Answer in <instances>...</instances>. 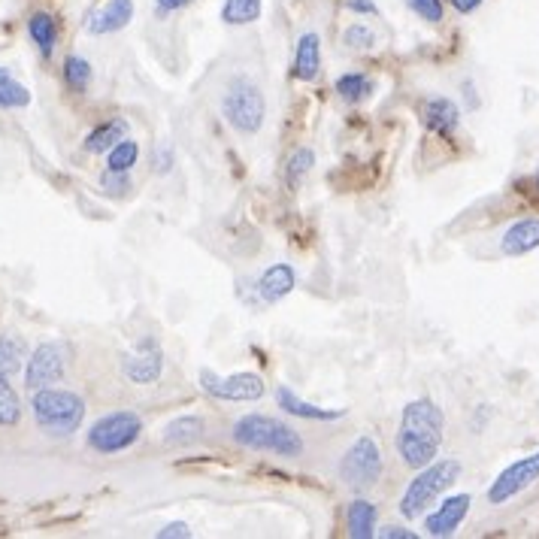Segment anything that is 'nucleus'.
Returning a JSON list of instances; mask_svg holds the SVG:
<instances>
[{
    "label": "nucleus",
    "instance_id": "obj_37",
    "mask_svg": "<svg viewBox=\"0 0 539 539\" xmlns=\"http://www.w3.org/2000/svg\"><path fill=\"white\" fill-rule=\"evenodd\" d=\"M155 4H158V10H161V13H176V10L188 7L191 0H155Z\"/></svg>",
    "mask_w": 539,
    "mask_h": 539
},
{
    "label": "nucleus",
    "instance_id": "obj_16",
    "mask_svg": "<svg viewBox=\"0 0 539 539\" xmlns=\"http://www.w3.org/2000/svg\"><path fill=\"white\" fill-rule=\"evenodd\" d=\"M276 403L279 409H285L288 415L294 418H306V421H337L346 415V409H325V406H315V403H306L303 397H297L291 388H276Z\"/></svg>",
    "mask_w": 539,
    "mask_h": 539
},
{
    "label": "nucleus",
    "instance_id": "obj_36",
    "mask_svg": "<svg viewBox=\"0 0 539 539\" xmlns=\"http://www.w3.org/2000/svg\"><path fill=\"white\" fill-rule=\"evenodd\" d=\"M379 536H385V539H415V533L406 530V527H385V530H379Z\"/></svg>",
    "mask_w": 539,
    "mask_h": 539
},
{
    "label": "nucleus",
    "instance_id": "obj_23",
    "mask_svg": "<svg viewBox=\"0 0 539 539\" xmlns=\"http://www.w3.org/2000/svg\"><path fill=\"white\" fill-rule=\"evenodd\" d=\"M28 34L34 40V46L49 58L55 52V43H58V22L49 16V13H34L28 19Z\"/></svg>",
    "mask_w": 539,
    "mask_h": 539
},
{
    "label": "nucleus",
    "instance_id": "obj_22",
    "mask_svg": "<svg viewBox=\"0 0 539 539\" xmlns=\"http://www.w3.org/2000/svg\"><path fill=\"white\" fill-rule=\"evenodd\" d=\"M25 355H28V346L22 337H16V334L0 337V379H13L22 370Z\"/></svg>",
    "mask_w": 539,
    "mask_h": 539
},
{
    "label": "nucleus",
    "instance_id": "obj_5",
    "mask_svg": "<svg viewBox=\"0 0 539 539\" xmlns=\"http://www.w3.org/2000/svg\"><path fill=\"white\" fill-rule=\"evenodd\" d=\"M461 476V464L458 461H430L427 467H421V473L409 482L403 500H400V512L403 518H415L421 515L430 503H434L443 491H449Z\"/></svg>",
    "mask_w": 539,
    "mask_h": 539
},
{
    "label": "nucleus",
    "instance_id": "obj_8",
    "mask_svg": "<svg viewBox=\"0 0 539 539\" xmlns=\"http://www.w3.org/2000/svg\"><path fill=\"white\" fill-rule=\"evenodd\" d=\"M200 388L215 397V400H228V403H252L261 400L267 385L258 373H234V376H219L212 370H200L197 376Z\"/></svg>",
    "mask_w": 539,
    "mask_h": 539
},
{
    "label": "nucleus",
    "instance_id": "obj_34",
    "mask_svg": "<svg viewBox=\"0 0 539 539\" xmlns=\"http://www.w3.org/2000/svg\"><path fill=\"white\" fill-rule=\"evenodd\" d=\"M170 536L188 539V536H191V530H188V524H185V521H173V524H167L164 530H158V539H170Z\"/></svg>",
    "mask_w": 539,
    "mask_h": 539
},
{
    "label": "nucleus",
    "instance_id": "obj_14",
    "mask_svg": "<svg viewBox=\"0 0 539 539\" xmlns=\"http://www.w3.org/2000/svg\"><path fill=\"white\" fill-rule=\"evenodd\" d=\"M533 249H539V219H521L509 225L506 234L500 237V252L506 258H521L530 255Z\"/></svg>",
    "mask_w": 539,
    "mask_h": 539
},
{
    "label": "nucleus",
    "instance_id": "obj_21",
    "mask_svg": "<svg viewBox=\"0 0 539 539\" xmlns=\"http://www.w3.org/2000/svg\"><path fill=\"white\" fill-rule=\"evenodd\" d=\"M346 527L352 539H370L376 536V506L370 500H355L346 509Z\"/></svg>",
    "mask_w": 539,
    "mask_h": 539
},
{
    "label": "nucleus",
    "instance_id": "obj_3",
    "mask_svg": "<svg viewBox=\"0 0 539 539\" xmlns=\"http://www.w3.org/2000/svg\"><path fill=\"white\" fill-rule=\"evenodd\" d=\"M34 421L49 437H70L85 418V400L64 388H40L31 397Z\"/></svg>",
    "mask_w": 539,
    "mask_h": 539
},
{
    "label": "nucleus",
    "instance_id": "obj_15",
    "mask_svg": "<svg viewBox=\"0 0 539 539\" xmlns=\"http://www.w3.org/2000/svg\"><path fill=\"white\" fill-rule=\"evenodd\" d=\"M421 119L424 125L440 134V137H452L461 125V110L449 100V97H434V100H427L424 103V110H421Z\"/></svg>",
    "mask_w": 539,
    "mask_h": 539
},
{
    "label": "nucleus",
    "instance_id": "obj_13",
    "mask_svg": "<svg viewBox=\"0 0 539 539\" xmlns=\"http://www.w3.org/2000/svg\"><path fill=\"white\" fill-rule=\"evenodd\" d=\"M134 19V0H110L100 10H94L88 16V31L91 34H116L122 28H128V22Z\"/></svg>",
    "mask_w": 539,
    "mask_h": 539
},
{
    "label": "nucleus",
    "instance_id": "obj_30",
    "mask_svg": "<svg viewBox=\"0 0 539 539\" xmlns=\"http://www.w3.org/2000/svg\"><path fill=\"white\" fill-rule=\"evenodd\" d=\"M312 164H315V155H312L309 149H297V152L288 158V167H285V182H288V188H297V185L303 182V176L312 170Z\"/></svg>",
    "mask_w": 539,
    "mask_h": 539
},
{
    "label": "nucleus",
    "instance_id": "obj_28",
    "mask_svg": "<svg viewBox=\"0 0 539 539\" xmlns=\"http://www.w3.org/2000/svg\"><path fill=\"white\" fill-rule=\"evenodd\" d=\"M22 421V400L10 388V379H0V427H16Z\"/></svg>",
    "mask_w": 539,
    "mask_h": 539
},
{
    "label": "nucleus",
    "instance_id": "obj_6",
    "mask_svg": "<svg viewBox=\"0 0 539 539\" xmlns=\"http://www.w3.org/2000/svg\"><path fill=\"white\" fill-rule=\"evenodd\" d=\"M143 434V421L137 412L119 409L103 415L91 424L88 430V449L100 452V455H119L125 449H131Z\"/></svg>",
    "mask_w": 539,
    "mask_h": 539
},
{
    "label": "nucleus",
    "instance_id": "obj_9",
    "mask_svg": "<svg viewBox=\"0 0 539 539\" xmlns=\"http://www.w3.org/2000/svg\"><path fill=\"white\" fill-rule=\"evenodd\" d=\"M533 482H539V452L527 455V458H518L515 464H509L488 488V503L494 506H503L506 500L518 497L524 488H530Z\"/></svg>",
    "mask_w": 539,
    "mask_h": 539
},
{
    "label": "nucleus",
    "instance_id": "obj_25",
    "mask_svg": "<svg viewBox=\"0 0 539 539\" xmlns=\"http://www.w3.org/2000/svg\"><path fill=\"white\" fill-rule=\"evenodd\" d=\"M261 16V0H225L222 22L225 25H249Z\"/></svg>",
    "mask_w": 539,
    "mask_h": 539
},
{
    "label": "nucleus",
    "instance_id": "obj_20",
    "mask_svg": "<svg viewBox=\"0 0 539 539\" xmlns=\"http://www.w3.org/2000/svg\"><path fill=\"white\" fill-rule=\"evenodd\" d=\"M128 137V122L125 119H110V122H103L97 125L88 137H85V149L91 155H103V152H110L116 143H122Z\"/></svg>",
    "mask_w": 539,
    "mask_h": 539
},
{
    "label": "nucleus",
    "instance_id": "obj_39",
    "mask_svg": "<svg viewBox=\"0 0 539 539\" xmlns=\"http://www.w3.org/2000/svg\"><path fill=\"white\" fill-rule=\"evenodd\" d=\"M536 191H539V173H536Z\"/></svg>",
    "mask_w": 539,
    "mask_h": 539
},
{
    "label": "nucleus",
    "instance_id": "obj_7",
    "mask_svg": "<svg viewBox=\"0 0 539 539\" xmlns=\"http://www.w3.org/2000/svg\"><path fill=\"white\" fill-rule=\"evenodd\" d=\"M340 476L349 488L367 491L382 479V452L373 437H358L340 461Z\"/></svg>",
    "mask_w": 539,
    "mask_h": 539
},
{
    "label": "nucleus",
    "instance_id": "obj_32",
    "mask_svg": "<svg viewBox=\"0 0 539 539\" xmlns=\"http://www.w3.org/2000/svg\"><path fill=\"white\" fill-rule=\"evenodd\" d=\"M343 40H346V46H352V49H361V52L376 46V37H373V31H370L367 25H352V28H346Z\"/></svg>",
    "mask_w": 539,
    "mask_h": 539
},
{
    "label": "nucleus",
    "instance_id": "obj_29",
    "mask_svg": "<svg viewBox=\"0 0 539 539\" xmlns=\"http://www.w3.org/2000/svg\"><path fill=\"white\" fill-rule=\"evenodd\" d=\"M64 82L73 88V91H85L91 85V64L79 55H70L64 61Z\"/></svg>",
    "mask_w": 539,
    "mask_h": 539
},
{
    "label": "nucleus",
    "instance_id": "obj_10",
    "mask_svg": "<svg viewBox=\"0 0 539 539\" xmlns=\"http://www.w3.org/2000/svg\"><path fill=\"white\" fill-rule=\"evenodd\" d=\"M67 370V352L61 343H43L34 349V355L28 358V370H25V382L31 391L40 388H52L55 382H61Z\"/></svg>",
    "mask_w": 539,
    "mask_h": 539
},
{
    "label": "nucleus",
    "instance_id": "obj_33",
    "mask_svg": "<svg viewBox=\"0 0 539 539\" xmlns=\"http://www.w3.org/2000/svg\"><path fill=\"white\" fill-rule=\"evenodd\" d=\"M100 188L110 191V194H128V191H131V179H128V173H122V170H106V173L100 176Z\"/></svg>",
    "mask_w": 539,
    "mask_h": 539
},
{
    "label": "nucleus",
    "instance_id": "obj_38",
    "mask_svg": "<svg viewBox=\"0 0 539 539\" xmlns=\"http://www.w3.org/2000/svg\"><path fill=\"white\" fill-rule=\"evenodd\" d=\"M449 4H452L458 13H473V10L482 7V0H449Z\"/></svg>",
    "mask_w": 539,
    "mask_h": 539
},
{
    "label": "nucleus",
    "instance_id": "obj_19",
    "mask_svg": "<svg viewBox=\"0 0 539 539\" xmlns=\"http://www.w3.org/2000/svg\"><path fill=\"white\" fill-rule=\"evenodd\" d=\"M206 421L200 415H179L164 427V443L167 446H191L203 437Z\"/></svg>",
    "mask_w": 539,
    "mask_h": 539
},
{
    "label": "nucleus",
    "instance_id": "obj_24",
    "mask_svg": "<svg viewBox=\"0 0 539 539\" xmlns=\"http://www.w3.org/2000/svg\"><path fill=\"white\" fill-rule=\"evenodd\" d=\"M31 103V91L7 70L0 67V110H19Z\"/></svg>",
    "mask_w": 539,
    "mask_h": 539
},
{
    "label": "nucleus",
    "instance_id": "obj_35",
    "mask_svg": "<svg viewBox=\"0 0 539 539\" xmlns=\"http://www.w3.org/2000/svg\"><path fill=\"white\" fill-rule=\"evenodd\" d=\"M346 7L358 16H379V7L373 4V0H346Z\"/></svg>",
    "mask_w": 539,
    "mask_h": 539
},
{
    "label": "nucleus",
    "instance_id": "obj_12",
    "mask_svg": "<svg viewBox=\"0 0 539 539\" xmlns=\"http://www.w3.org/2000/svg\"><path fill=\"white\" fill-rule=\"evenodd\" d=\"M470 503H473V497H470V494H455V497H446V500L440 503V509H434V512L427 515L424 530H427L430 536H452V533L461 527V521L467 518Z\"/></svg>",
    "mask_w": 539,
    "mask_h": 539
},
{
    "label": "nucleus",
    "instance_id": "obj_4",
    "mask_svg": "<svg viewBox=\"0 0 539 539\" xmlns=\"http://www.w3.org/2000/svg\"><path fill=\"white\" fill-rule=\"evenodd\" d=\"M222 116L234 131L258 134L264 128V116H267V103H264L261 88L246 76L231 79L222 94Z\"/></svg>",
    "mask_w": 539,
    "mask_h": 539
},
{
    "label": "nucleus",
    "instance_id": "obj_27",
    "mask_svg": "<svg viewBox=\"0 0 539 539\" xmlns=\"http://www.w3.org/2000/svg\"><path fill=\"white\" fill-rule=\"evenodd\" d=\"M137 158H140L137 140L125 137L122 143H116L110 152H106V170H122V173H128V170L137 164Z\"/></svg>",
    "mask_w": 539,
    "mask_h": 539
},
{
    "label": "nucleus",
    "instance_id": "obj_11",
    "mask_svg": "<svg viewBox=\"0 0 539 539\" xmlns=\"http://www.w3.org/2000/svg\"><path fill=\"white\" fill-rule=\"evenodd\" d=\"M122 373L137 385H152L164 373V352L158 349L155 340H143L137 352L122 358Z\"/></svg>",
    "mask_w": 539,
    "mask_h": 539
},
{
    "label": "nucleus",
    "instance_id": "obj_1",
    "mask_svg": "<svg viewBox=\"0 0 539 539\" xmlns=\"http://www.w3.org/2000/svg\"><path fill=\"white\" fill-rule=\"evenodd\" d=\"M443 409L434 400H412L403 415H400V430H397V452L406 467L421 470L430 461H437L440 446H443Z\"/></svg>",
    "mask_w": 539,
    "mask_h": 539
},
{
    "label": "nucleus",
    "instance_id": "obj_26",
    "mask_svg": "<svg viewBox=\"0 0 539 539\" xmlns=\"http://www.w3.org/2000/svg\"><path fill=\"white\" fill-rule=\"evenodd\" d=\"M337 94L349 103H361L373 94V82L364 73H343L337 79Z\"/></svg>",
    "mask_w": 539,
    "mask_h": 539
},
{
    "label": "nucleus",
    "instance_id": "obj_31",
    "mask_svg": "<svg viewBox=\"0 0 539 539\" xmlns=\"http://www.w3.org/2000/svg\"><path fill=\"white\" fill-rule=\"evenodd\" d=\"M406 7L430 25L443 22V0H406Z\"/></svg>",
    "mask_w": 539,
    "mask_h": 539
},
{
    "label": "nucleus",
    "instance_id": "obj_17",
    "mask_svg": "<svg viewBox=\"0 0 539 539\" xmlns=\"http://www.w3.org/2000/svg\"><path fill=\"white\" fill-rule=\"evenodd\" d=\"M321 73V37L315 31L300 34L294 49V76L300 82H312Z\"/></svg>",
    "mask_w": 539,
    "mask_h": 539
},
{
    "label": "nucleus",
    "instance_id": "obj_2",
    "mask_svg": "<svg viewBox=\"0 0 539 539\" xmlns=\"http://www.w3.org/2000/svg\"><path fill=\"white\" fill-rule=\"evenodd\" d=\"M234 440L243 449L267 452V455H279V458L303 455V440L297 430L291 424H285L273 415H261V412H249L234 424Z\"/></svg>",
    "mask_w": 539,
    "mask_h": 539
},
{
    "label": "nucleus",
    "instance_id": "obj_18",
    "mask_svg": "<svg viewBox=\"0 0 539 539\" xmlns=\"http://www.w3.org/2000/svg\"><path fill=\"white\" fill-rule=\"evenodd\" d=\"M297 285V273L291 264H273L261 273L258 279V294L264 303H279L282 297H288Z\"/></svg>",
    "mask_w": 539,
    "mask_h": 539
}]
</instances>
